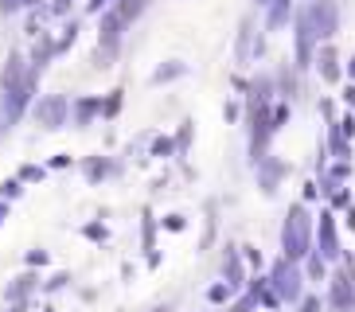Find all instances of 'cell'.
Returning a JSON list of instances; mask_svg holds the SVG:
<instances>
[{"instance_id":"cell-1","label":"cell","mask_w":355,"mask_h":312,"mask_svg":"<svg viewBox=\"0 0 355 312\" xmlns=\"http://www.w3.org/2000/svg\"><path fill=\"white\" fill-rule=\"evenodd\" d=\"M35 86H40V71H32L24 51H8L4 71H0V133H8L24 117V110L35 98Z\"/></svg>"},{"instance_id":"cell-2","label":"cell","mask_w":355,"mask_h":312,"mask_svg":"<svg viewBox=\"0 0 355 312\" xmlns=\"http://www.w3.org/2000/svg\"><path fill=\"white\" fill-rule=\"evenodd\" d=\"M282 250H285V258H293V261H301L313 254V215L304 211V203H293L289 215H285Z\"/></svg>"},{"instance_id":"cell-3","label":"cell","mask_w":355,"mask_h":312,"mask_svg":"<svg viewBox=\"0 0 355 312\" xmlns=\"http://www.w3.org/2000/svg\"><path fill=\"white\" fill-rule=\"evenodd\" d=\"M125 28L129 24L117 16L114 8H102V20H98V47H94V67L105 71L114 67L117 55H121V40H125Z\"/></svg>"},{"instance_id":"cell-4","label":"cell","mask_w":355,"mask_h":312,"mask_svg":"<svg viewBox=\"0 0 355 312\" xmlns=\"http://www.w3.org/2000/svg\"><path fill=\"white\" fill-rule=\"evenodd\" d=\"M297 16L313 28L316 43H328L340 31V4L336 0H304L301 8H297Z\"/></svg>"},{"instance_id":"cell-5","label":"cell","mask_w":355,"mask_h":312,"mask_svg":"<svg viewBox=\"0 0 355 312\" xmlns=\"http://www.w3.org/2000/svg\"><path fill=\"white\" fill-rule=\"evenodd\" d=\"M32 117L40 129H63L67 117H71V102H67L63 94H47V98H40L32 105Z\"/></svg>"},{"instance_id":"cell-6","label":"cell","mask_w":355,"mask_h":312,"mask_svg":"<svg viewBox=\"0 0 355 312\" xmlns=\"http://www.w3.org/2000/svg\"><path fill=\"white\" fill-rule=\"evenodd\" d=\"M270 289L277 293V301H297V297H301V270H297V261L282 258L277 266H273Z\"/></svg>"},{"instance_id":"cell-7","label":"cell","mask_w":355,"mask_h":312,"mask_svg":"<svg viewBox=\"0 0 355 312\" xmlns=\"http://www.w3.org/2000/svg\"><path fill=\"white\" fill-rule=\"evenodd\" d=\"M328 301H332L336 312H352L355 309V277H352V266L340 270L332 277V293H328Z\"/></svg>"},{"instance_id":"cell-8","label":"cell","mask_w":355,"mask_h":312,"mask_svg":"<svg viewBox=\"0 0 355 312\" xmlns=\"http://www.w3.org/2000/svg\"><path fill=\"white\" fill-rule=\"evenodd\" d=\"M313 62H316V71H320V78L328 86H336L340 78H344V67H340V55H336L332 43H320V51L313 55Z\"/></svg>"},{"instance_id":"cell-9","label":"cell","mask_w":355,"mask_h":312,"mask_svg":"<svg viewBox=\"0 0 355 312\" xmlns=\"http://www.w3.org/2000/svg\"><path fill=\"white\" fill-rule=\"evenodd\" d=\"M316 242H320V258H324V261H336L340 254H344V250H340V234H336V218H332V215H320Z\"/></svg>"},{"instance_id":"cell-10","label":"cell","mask_w":355,"mask_h":312,"mask_svg":"<svg viewBox=\"0 0 355 312\" xmlns=\"http://www.w3.org/2000/svg\"><path fill=\"white\" fill-rule=\"evenodd\" d=\"M71 114H74V125H94L98 117H102V94H86V98H78V102L71 105Z\"/></svg>"},{"instance_id":"cell-11","label":"cell","mask_w":355,"mask_h":312,"mask_svg":"<svg viewBox=\"0 0 355 312\" xmlns=\"http://www.w3.org/2000/svg\"><path fill=\"white\" fill-rule=\"evenodd\" d=\"M297 12V0H270L266 4V31H282Z\"/></svg>"},{"instance_id":"cell-12","label":"cell","mask_w":355,"mask_h":312,"mask_svg":"<svg viewBox=\"0 0 355 312\" xmlns=\"http://www.w3.org/2000/svg\"><path fill=\"white\" fill-rule=\"evenodd\" d=\"M289 172V168L282 164V160H270V156H261L258 160V180L266 191H277V184H282V176Z\"/></svg>"},{"instance_id":"cell-13","label":"cell","mask_w":355,"mask_h":312,"mask_svg":"<svg viewBox=\"0 0 355 312\" xmlns=\"http://www.w3.org/2000/svg\"><path fill=\"white\" fill-rule=\"evenodd\" d=\"M28 62H32V71L51 67V62H55V35H40L35 47H32V55H28Z\"/></svg>"},{"instance_id":"cell-14","label":"cell","mask_w":355,"mask_h":312,"mask_svg":"<svg viewBox=\"0 0 355 312\" xmlns=\"http://www.w3.org/2000/svg\"><path fill=\"white\" fill-rule=\"evenodd\" d=\"M83 172H86V180H90V184H102L105 176H114V172H117V164L110 160V156H86Z\"/></svg>"},{"instance_id":"cell-15","label":"cell","mask_w":355,"mask_h":312,"mask_svg":"<svg viewBox=\"0 0 355 312\" xmlns=\"http://www.w3.org/2000/svg\"><path fill=\"white\" fill-rule=\"evenodd\" d=\"M184 74H188V67H184V62H180V59H168V62H160L157 71H153V78H148V83H153V86H164V83H176V78H184Z\"/></svg>"},{"instance_id":"cell-16","label":"cell","mask_w":355,"mask_h":312,"mask_svg":"<svg viewBox=\"0 0 355 312\" xmlns=\"http://www.w3.org/2000/svg\"><path fill=\"white\" fill-rule=\"evenodd\" d=\"M35 285H40V277H35V273H20V277L8 285V301H28V297L35 293Z\"/></svg>"},{"instance_id":"cell-17","label":"cell","mask_w":355,"mask_h":312,"mask_svg":"<svg viewBox=\"0 0 355 312\" xmlns=\"http://www.w3.org/2000/svg\"><path fill=\"white\" fill-rule=\"evenodd\" d=\"M110 8H114V12H117V16H121L125 24H133V20H141V12L148 8V0H114Z\"/></svg>"},{"instance_id":"cell-18","label":"cell","mask_w":355,"mask_h":312,"mask_svg":"<svg viewBox=\"0 0 355 312\" xmlns=\"http://www.w3.org/2000/svg\"><path fill=\"white\" fill-rule=\"evenodd\" d=\"M250 40H254V20L246 16V20H242V28H239V43H234V55H239V62H246V59L254 55Z\"/></svg>"},{"instance_id":"cell-19","label":"cell","mask_w":355,"mask_h":312,"mask_svg":"<svg viewBox=\"0 0 355 312\" xmlns=\"http://www.w3.org/2000/svg\"><path fill=\"white\" fill-rule=\"evenodd\" d=\"M121 105H125V90L117 86V90H105V98H102V117L105 121H114L117 114H121Z\"/></svg>"},{"instance_id":"cell-20","label":"cell","mask_w":355,"mask_h":312,"mask_svg":"<svg viewBox=\"0 0 355 312\" xmlns=\"http://www.w3.org/2000/svg\"><path fill=\"white\" fill-rule=\"evenodd\" d=\"M74 40H78V20H67L63 35L55 40V59H59V55H67V51H71V47H74Z\"/></svg>"},{"instance_id":"cell-21","label":"cell","mask_w":355,"mask_h":312,"mask_svg":"<svg viewBox=\"0 0 355 312\" xmlns=\"http://www.w3.org/2000/svg\"><path fill=\"white\" fill-rule=\"evenodd\" d=\"M328 145H332V153L340 156V160H347L352 156V145H347V137L340 133V125L332 121V129H328Z\"/></svg>"},{"instance_id":"cell-22","label":"cell","mask_w":355,"mask_h":312,"mask_svg":"<svg viewBox=\"0 0 355 312\" xmlns=\"http://www.w3.org/2000/svg\"><path fill=\"white\" fill-rule=\"evenodd\" d=\"M227 285H230V289H239V285H242V261H239L234 250L227 254Z\"/></svg>"},{"instance_id":"cell-23","label":"cell","mask_w":355,"mask_h":312,"mask_svg":"<svg viewBox=\"0 0 355 312\" xmlns=\"http://www.w3.org/2000/svg\"><path fill=\"white\" fill-rule=\"evenodd\" d=\"M71 4H74V0H51V4H47V16H51V20H59V16H71Z\"/></svg>"},{"instance_id":"cell-24","label":"cell","mask_w":355,"mask_h":312,"mask_svg":"<svg viewBox=\"0 0 355 312\" xmlns=\"http://www.w3.org/2000/svg\"><path fill=\"white\" fill-rule=\"evenodd\" d=\"M172 145H176V153H188V145H191V121H184V129L176 133V141H172Z\"/></svg>"},{"instance_id":"cell-25","label":"cell","mask_w":355,"mask_h":312,"mask_svg":"<svg viewBox=\"0 0 355 312\" xmlns=\"http://www.w3.org/2000/svg\"><path fill=\"white\" fill-rule=\"evenodd\" d=\"M20 191H24L20 180H4V184H0V199H16Z\"/></svg>"},{"instance_id":"cell-26","label":"cell","mask_w":355,"mask_h":312,"mask_svg":"<svg viewBox=\"0 0 355 312\" xmlns=\"http://www.w3.org/2000/svg\"><path fill=\"white\" fill-rule=\"evenodd\" d=\"M153 153H157V156H172V153H176V145H172L168 137H157V141H153Z\"/></svg>"},{"instance_id":"cell-27","label":"cell","mask_w":355,"mask_h":312,"mask_svg":"<svg viewBox=\"0 0 355 312\" xmlns=\"http://www.w3.org/2000/svg\"><path fill=\"white\" fill-rule=\"evenodd\" d=\"M164 227L168 230H184V227H188V218H184V215H164Z\"/></svg>"},{"instance_id":"cell-28","label":"cell","mask_w":355,"mask_h":312,"mask_svg":"<svg viewBox=\"0 0 355 312\" xmlns=\"http://www.w3.org/2000/svg\"><path fill=\"white\" fill-rule=\"evenodd\" d=\"M43 176V168H35V164H28V168H20V180H28V184H35V180Z\"/></svg>"},{"instance_id":"cell-29","label":"cell","mask_w":355,"mask_h":312,"mask_svg":"<svg viewBox=\"0 0 355 312\" xmlns=\"http://www.w3.org/2000/svg\"><path fill=\"white\" fill-rule=\"evenodd\" d=\"M309 273H313V277H324V258H320V254L309 258Z\"/></svg>"},{"instance_id":"cell-30","label":"cell","mask_w":355,"mask_h":312,"mask_svg":"<svg viewBox=\"0 0 355 312\" xmlns=\"http://www.w3.org/2000/svg\"><path fill=\"white\" fill-rule=\"evenodd\" d=\"M336 125H340V133H344V137H355V117H352V114H347V117H340Z\"/></svg>"},{"instance_id":"cell-31","label":"cell","mask_w":355,"mask_h":312,"mask_svg":"<svg viewBox=\"0 0 355 312\" xmlns=\"http://www.w3.org/2000/svg\"><path fill=\"white\" fill-rule=\"evenodd\" d=\"M110 4H114V0H86V12H90V16H98V12L110 8Z\"/></svg>"},{"instance_id":"cell-32","label":"cell","mask_w":355,"mask_h":312,"mask_svg":"<svg viewBox=\"0 0 355 312\" xmlns=\"http://www.w3.org/2000/svg\"><path fill=\"white\" fill-rule=\"evenodd\" d=\"M153 234H157V227H153V215H145V250H153Z\"/></svg>"},{"instance_id":"cell-33","label":"cell","mask_w":355,"mask_h":312,"mask_svg":"<svg viewBox=\"0 0 355 312\" xmlns=\"http://www.w3.org/2000/svg\"><path fill=\"white\" fill-rule=\"evenodd\" d=\"M28 266H47V250H32L28 254Z\"/></svg>"},{"instance_id":"cell-34","label":"cell","mask_w":355,"mask_h":312,"mask_svg":"<svg viewBox=\"0 0 355 312\" xmlns=\"http://www.w3.org/2000/svg\"><path fill=\"white\" fill-rule=\"evenodd\" d=\"M207 297H211V301H227V297H230V285H215Z\"/></svg>"},{"instance_id":"cell-35","label":"cell","mask_w":355,"mask_h":312,"mask_svg":"<svg viewBox=\"0 0 355 312\" xmlns=\"http://www.w3.org/2000/svg\"><path fill=\"white\" fill-rule=\"evenodd\" d=\"M0 12H4V16H16V12H20V0H0Z\"/></svg>"},{"instance_id":"cell-36","label":"cell","mask_w":355,"mask_h":312,"mask_svg":"<svg viewBox=\"0 0 355 312\" xmlns=\"http://www.w3.org/2000/svg\"><path fill=\"white\" fill-rule=\"evenodd\" d=\"M67 281H71V277H67V273H55V277L47 281V289H51V293H55V289H63Z\"/></svg>"},{"instance_id":"cell-37","label":"cell","mask_w":355,"mask_h":312,"mask_svg":"<svg viewBox=\"0 0 355 312\" xmlns=\"http://www.w3.org/2000/svg\"><path fill=\"white\" fill-rule=\"evenodd\" d=\"M301 312H320V297H304Z\"/></svg>"},{"instance_id":"cell-38","label":"cell","mask_w":355,"mask_h":312,"mask_svg":"<svg viewBox=\"0 0 355 312\" xmlns=\"http://www.w3.org/2000/svg\"><path fill=\"white\" fill-rule=\"evenodd\" d=\"M8 312H28V301H8Z\"/></svg>"},{"instance_id":"cell-39","label":"cell","mask_w":355,"mask_h":312,"mask_svg":"<svg viewBox=\"0 0 355 312\" xmlns=\"http://www.w3.org/2000/svg\"><path fill=\"white\" fill-rule=\"evenodd\" d=\"M344 102H347V105H352V110H355V86H347V90H344Z\"/></svg>"},{"instance_id":"cell-40","label":"cell","mask_w":355,"mask_h":312,"mask_svg":"<svg viewBox=\"0 0 355 312\" xmlns=\"http://www.w3.org/2000/svg\"><path fill=\"white\" fill-rule=\"evenodd\" d=\"M43 0H20V8H40Z\"/></svg>"},{"instance_id":"cell-41","label":"cell","mask_w":355,"mask_h":312,"mask_svg":"<svg viewBox=\"0 0 355 312\" xmlns=\"http://www.w3.org/2000/svg\"><path fill=\"white\" fill-rule=\"evenodd\" d=\"M4 215H8V199H0V223H4Z\"/></svg>"},{"instance_id":"cell-42","label":"cell","mask_w":355,"mask_h":312,"mask_svg":"<svg viewBox=\"0 0 355 312\" xmlns=\"http://www.w3.org/2000/svg\"><path fill=\"white\" fill-rule=\"evenodd\" d=\"M347 74H352V78H355V59H347Z\"/></svg>"},{"instance_id":"cell-43","label":"cell","mask_w":355,"mask_h":312,"mask_svg":"<svg viewBox=\"0 0 355 312\" xmlns=\"http://www.w3.org/2000/svg\"><path fill=\"white\" fill-rule=\"evenodd\" d=\"M258 4H270V0H258Z\"/></svg>"},{"instance_id":"cell-44","label":"cell","mask_w":355,"mask_h":312,"mask_svg":"<svg viewBox=\"0 0 355 312\" xmlns=\"http://www.w3.org/2000/svg\"><path fill=\"white\" fill-rule=\"evenodd\" d=\"M43 312H55V309H43Z\"/></svg>"}]
</instances>
